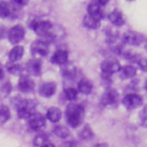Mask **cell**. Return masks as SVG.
I'll return each instance as SVG.
<instances>
[{
	"mask_svg": "<svg viewBox=\"0 0 147 147\" xmlns=\"http://www.w3.org/2000/svg\"><path fill=\"white\" fill-rule=\"evenodd\" d=\"M84 107L80 103H69L65 110L67 122L71 127H77L82 124L84 118Z\"/></svg>",
	"mask_w": 147,
	"mask_h": 147,
	"instance_id": "obj_1",
	"label": "cell"
},
{
	"mask_svg": "<svg viewBox=\"0 0 147 147\" xmlns=\"http://www.w3.org/2000/svg\"><path fill=\"white\" fill-rule=\"evenodd\" d=\"M108 20L116 26H122L125 23V18H124L122 11L118 9H114L113 11H110V14L108 15Z\"/></svg>",
	"mask_w": 147,
	"mask_h": 147,
	"instance_id": "obj_16",
	"label": "cell"
},
{
	"mask_svg": "<svg viewBox=\"0 0 147 147\" xmlns=\"http://www.w3.org/2000/svg\"><path fill=\"white\" fill-rule=\"evenodd\" d=\"M30 26L32 28V30L41 36V37H45L47 34H49V31L53 26V24L49 22V21H46V20H42V21H34L30 24Z\"/></svg>",
	"mask_w": 147,
	"mask_h": 147,
	"instance_id": "obj_4",
	"label": "cell"
},
{
	"mask_svg": "<svg viewBox=\"0 0 147 147\" xmlns=\"http://www.w3.org/2000/svg\"><path fill=\"white\" fill-rule=\"evenodd\" d=\"M67 60H68V52L65 49H57V51H55V53L53 54V56L51 59L52 63L60 64V65H64L67 63Z\"/></svg>",
	"mask_w": 147,
	"mask_h": 147,
	"instance_id": "obj_17",
	"label": "cell"
},
{
	"mask_svg": "<svg viewBox=\"0 0 147 147\" xmlns=\"http://www.w3.org/2000/svg\"><path fill=\"white\" fill-rule=\"evenodd\" d=\"M121 68L122 67H121L119 62L115 59H107V60L102 61L100 64V69H101L103 77H110V75H113L114 72L119 71Z\"/></svg>",
	"mask_w": 147,
	"mask_h": 147,
	"instance_id": "obj_3",
	"label": "cell"
},
{
	"mask_svg": "<svg viewBox=\"0 0 147 147\" xmlns=\"http://www.w3.org/2000/svg\"><path fill=\"white\" fill-rule=\"evenodd\" d=\"M92 83L86 79V78H82L79 82H78V85H77V91L80 92L82 94H85V95H88L91 92H92Z\"/></svg>",
	"mask_w": 147,
	"mask_h": 147,
	"instance_id": "obj_20",
	"label": "cell"
},
{
	"mask_svg": "<svg viewBox=\"0 0 147 147\" xmlns=\"http://www.w3.org/2000/svg\"><path fill=\"white\" fill-rule=\"evenodd\" d=\"M25 70L30 76H40L41 63L38 59H30L25 64Z\"/></svg>",
	"mask_w": 147,
	"mask_h": 147,
	"instance_id": "obj_12",
	"label": "cell"
},
{
	"mask_svg": "<svg viewBox=\"0 0 147 147\" xmlns=\"http://www.w3.org/2000/svg\"><path fill=\"white\" fill-rule=\"evenodd\" d=\"M16 111L20 118H30L36 113V102L32 99H20L16 103Z\"/></svg>",
	"mask_w": 147,
	"mask_h": 147,
	"instance_id": "obj_2",
	"label": "cell"
},
{
	"mask_svg": "<svg viewBox=\"0 0 147 147\" xmlns=\"http://www.w3.org/2000/svg\"><path fill=\"white\" fill-rule=\"evenodd\" d=\"M119 71H121L119 76H121L122 79H129V78H133L136 76L137 68L134 65H132V64H126V65L122 67Z\"/></svg>",
	"mask_w": 147,
	"mask_h": 147,
	"instance_id": "obj_19",
	"label": "cell"
},
{
	"mask_svg": "<svg viewBox=\"0 0 147 147\" xmlns=\"http://www.w3.org/2000/svg\"><path fill=\"white\" fill-rule=\"evenodd\" d=\"M10 118V111L9 108L5 105H0V124L6 123Z\"/></svg>",
	"mask_w": 147,
	"mask_h": 147,
	"instance_id": "obj_26",
	"label": "cell"
},
{
	"mask_svg": "<svg viewBox=\"0 0 147 147\" xmlns=\"http://www.w3.org/2000/svg\"><path fill=\"white\" fill-rule=\"evenodd\" d=\"M93 147H108V145H107L106 142H101V144H96V145H94Z\"/></svg>",
	"mask_w": 147,
	"mask_h": 147,
	"instance_id": "obj_34",
	"label": "cell"
},
{
	"mask_svg": "<svg viewBox=\"0 0 147 147\" xmlns=\"http://www.w3.org/2000/svg\"><path fill=\"white\" fill-rule=\"evenodd\" d=\"M2 90H5V94H8V93L10 92V90H11L10 83H6V84H3V86H2V88H1V91H2Z\"/></svg>",
	"mask_w": 147,
	"mask_h": 147,
	"instance_id": "obj_32",
	"label": "cell"
},
{
	"mask_svg": "<svg viewBox=\"0 0 147 147\" xmlns=\"http://www.w3.org/2000/svg\"><path fill=\"white\" fill-rule=\"evenodd\" d=\"M53 133L55 136H57L59 138L64 139V138H67L69 136V129L67 126H64V125H56L53 129Z\"/></svg>",
	"mask_w": 147,
	"mask_h": 147,
	"instance_id": "obj_23",
	"label": "cell"
},
{
	"mask_svg": "<svg viewBox=\"0 0 147 147\" xmlns=\"http://www.w3.org/2000/svg\"><path fill=\"white\" fill-rule=\"evenodd\" d=\"M77 93H78L77 88H74V87H67L63 92L65 99L69 100V101H74L77 98Z\"/></svg>",
	"mask_w": 147,
	"mask_h": 147,
	"instance_id": "obj_28",
	"label": "cell"
},
{
	"mask_svg": "<svg viewBox=\"0 0 147 147\" xmlns=\"http://www.w3.org/2000/svg\"><path fill=\"white\" fill-rule=\"evenodd\" d=\"M41 147H55V146H54V145H53L52 142H47V144H45V145H42Z\"/></svg>",
	"mask_w": 147,
	"mask_h": 147,
	"instance_id": "obj_36",
	"label": "cell"
},
{
	"mask_svg": "<svg viewBox=\"0 0 147 147\" xmlns=\"http://www.w3.org/2000/svg\"><path fill=\"white\" fill-rule=\"evenodd\" d=\"M24 34H25V31L22 25H18V24L14 25L8 31V40L11 44H17L24 38Z\"/></svg>",
	"mask_w": 147,
	"mask_h": 147,
	"instance_id": "obj_8",
	"label": "cell"
},
{
	"mask_svg": "<svg viewBox=\"0 0 147 147\" xmlns=\"http://www.w3.org/2000/svg\"><path fill=\"white\" fill-rule=\"evenodd\" d=\"M122 41L124 44H127L131 46H138L144 41V36L136 31H127L123 34Z\"/></svg>",
	"mask_w": 147,
	"mask_h": 147,
	"instance_id": "obj_7",
	"label": "cell"
},
{
	"mask_svg": "<svg viewBox=\"0 0 147 147\" xmlns=\"http://www.w3.org/2000/svg\"><path fill=\"white\" fill-rule=\"evenodd\" d=\"M100 102L102 103V106H114L118 102V92L114 88H109L107 90L101 99H100Z\"/></svg>",
	"mask_w": 147,
	"mask_h": 147,
	"instance_id": "obj_10",
	"label": "cell"
},
{
	"mask_svg": "<svg viewBox=\"0 0 147 147\" xmlns=\"http://www.w3.org/2000/svg\"><path fill=\"white\" fill-rule=\"evenodd\" d=\"M83 24L87 28V29H91V30H94V29H98L99 25H100V21H98L96 18L90 16L88 14L84 16L83 18Z\"/></svg>",
	"mask_w": 147,
	"mask_h": 147,
	"instance_id": "obj_22",
	"label": "cell"
},
{
	"mask_svg": "<svg viewBox=\"0 0 147 147\" xmlns=\"http://www.w3.org/2000/svg\"><path fill=\"white\" fill-rule=\"evenodd\" d=\"M3 36H5V28L3 26H0V39L3 38Z\"/></svg>",
	"mask_w": 147,
	"mask_h": 147,
	"instance_id": "obj_33",
	"label": "cell"
},
{
	"mask_svg": "<svg viewBox=\"0 0 147 147\" xmlns=\"http://www.w3.org/2000/svg\"><path fill=\"white\" fill-rule=\"evenodd\" d=\"M13 1H0V17L3 18H13L16 15V8Z\"/></svg>",
	"mask_w": 147,
	"mask_h": 147,
	"instance_id": "obj_9",
	"label": "cell"
},
{
	"mask_svg": "<svg viewBox=\"0 0 147 147\" xmlns=\"http://www.w3.org/2000/svg\"><path fill=\"white\" fill-rule=\"evenodd\" d=\"M79 138L80 139H84V140H90L91 138H93V131L90 127V125H85L79 131Z\"/></svg>",
	"mask_w": 147,
	"mask_h": 147,
	"instance_id": "obj_27",
	"label": "cell"
},
{
	"mask_svg": "<svg viewBox=\"0 0 147 147\" xmlns=\"http://www.w3.org/2000/svg\"><path fill=\"white\" fill-rule=\"evenodd\" d=\"M139 117H140V119H141V123H142V122H145V121L147 119V105H146V106L142 108V110L140 111Z\"/></svg>",
	"mask_w": 147,
	"mask_h": 147,
	"instance_id": "obj_31",
	"label": "cell"
},
{
	"mask_svg": "<svg viewBox=\"0 0 147 147\" xmlns=\"http://www.w3.org/2000/svg\"><path fill=\"white\" fill-rule=\"evenodd\" d=\"M18 90L21 92H24V93H28V92H31L33 88H34V82L32 80V78L30 76H21L20 79H18V85H17Z\"/></svg>",
	"mask_w": 147,
	"mask_h": 147,
	"instance_id": "obj_13",
	"label": "cell"
},
{
	"mask_svg": "<svg viewBox=\"0 0 147 147\" xmlns=\"http://www.w3.org/2000/svg\"><path fill=\"white\" fill-rule=\"evenodd\" d=\"M145 88H146V91H147V80H146V83H145Z\"/></svg>",
	"mask_w": 147,
	"mask_h": 147,
	"instance_id": "obj_38",
	"label": "cell"
},
{
	"mask_svg": "<svg viewBox=\"0 0 147 147\" xmlns=\"http://www.w3.org/2000/svg\"><path fill=\"white\" fill-rule=\"evenodd\" d=\"M46 116H47V119H48V121H51V122H53V123H56V122H59V121L61 119V117H62V111H61V109L57 108V107H51V108H48Z\"/></svg>",
	"mask_w": 147,
	"mask_h": 147,
	"instance_id": "obj_21",
	"label": "cell"
},
{
	"mask_svg": "<svg viewBox=\"0 0 147 147\" xmlns=\"http://www.w3.org/2000/svg\"><path fill=\"white\" fill-rule=\"evenodd\" d=\"M141 124H142V125H144V126H146V127H147V119H146V121H145V122H142V123H141Z\"/></svg>",
	"mask_w": 147,
	"mask_h": 147,
	"instance_id": "obj_37",
	"label": "cell"
},
{
	"mask_svg": "<svg viewBox=\"0 0 147 147\" xmlns=\"http://www.w3.org/2000/svg\"><path fill=\"white\" fill-rule=\"evenodd\" d=\"M29 127L33 131H39L41 130L45 124H46V117L39 113H34L30 118H29Z\"/></svg>",
	"mask_w": 147,
	"mask_h": 147,
	"instance_id": "obj_11",
	"label": "cell"
},
{
	"mask_svg": "<svg viewBox=\"0 0 147 147\" xmlns=\"http://www.w3.org/2000/svg\"><path fill=\"white\" fill-rule=\"evenodd\" d=\"M146 49H147V44H146Z\"/></svg>",
	"mask_w": 147,
	"mask_h": 147,
	"instance_id": "obj_39",
	"label": "cell"
},
{
	"mask_svg": "<svg viewBox=\"0 0 147 147\" xmlns=\"http://www.w3.org/2000/svg\"><path fill=\"white\" fill-rule=\"evenodd\" d=\"M122 102L127 109H136V108L142 106L144 100H142V96L137 93H129L123 98Z\"/></svg>",
	"mask_w": 147,
	"mask_h": 147,
	"instance_id": "obj_5",
	"label": "cell"
},
{
	"mask_svg": "<svg viewBox=\"0 0 147 147\" xmlns=\"http://www.w3.org/2000/svg\"><path fill=\"white\" fill-rule=\"evenodd\" d=\"M87 11H88V15L96 18L98 21H100L102 17H103V11H102V8L101 6L96 2V1H92L88 6H87Z\"/></svg>",
	"mask_w": 147,
	"mask_h": 147,
	"instance_id": "obj_15",
	"label": "cell"
},
{
	"mask_svg": "<svg viewBox=\"0 0 147 147\" xmlns=\"http://www.w3.org/2000/svg\"><path fill=\"white\" fill-rule=\"evenodd\" d=\"M138 65L142 71L147 72V57H140V60L138 61Z\"/></svg>",
	"mask_w": 147,
	"mask_h": 147,
	"instance_id": "obj_30",
	"label": "cell"
},
{
	"mask_svg": "<svg viewBox=\"0 0 147 147\" xmlns=\"http://www.w3.org/2000/svg\"><path fill=\"white\" fill-rule=\"evenodd\" d=\"M47 53H48V45L46 41L39 39L31 44V54L34 56V59L44 57L47 55Z\"/></svg>",
	"mask_w": 147,
	"mask_h": 147,
	"instance_id": "obj_6",
	"label": "cell"
},
{
	"mask_svg": "<svg viewBox=\"0 0 147 147\" xmlns=\"http://www.w3.org/2000/svg\"><path fill=\"white\" fill-rule=\"evenodd\" d=\"M3 76H5V75H3V69H2V65L0 64V79H2Z\"/></svg>",
	"mask_w": 147,
	"mask_h": 147,
	"instance_id": "obj_35",
	"label": "cell"
},
{
	"mask_svg": "<svg viewBox=\"0 0 147 147\" xmlns=\"http://www.w3.org/2000/svg\"><path fill=\"white\" fill-rule=\"evenodd\" d=\"M56 91V84L54 82H45L39 86V94L44 98H51Z\"/></svg>",
	"mask_w": 147,
	"mask_h": 147,
	"instance_id": "obj_14",
	"label": "cell"
},
{
	"mask_svg": "<svg viewBox=\"0 0 147 147\" xmlns=\"http://www.w3.org/2000/svg\"><path fill=\"white\" fill-rule=\"evenodd\" d=\"M48 142V134L47 133H38L33 138V145L36 147H41L42 145Z\"/></svg>",
	"mask_w": 147,
	"mask_h": 147,
	"instance_id": "obj_24",
	"label": "cell"
},
{
	"mask_svg": "<svg viewBox=\"0 0 147 147\" xmlns=\"http://www.w3.org/2000/svg\"><path fill=\"white\" fill-rule=\"evenodd\" d=\"M23 54H24V48H23V46L18 45V46H15L10 49V52L8 54V59H9L10 62L15 63V62H17L18 60H21L23 57Z\"/></svg>",
	"mask_w": 147,
	"mask_h": 147,
	"instance_id": "obj_18",
	"label": "cell"
},
{
	"mask_svg": "<svg viewBox=\"0 0 147 147\" xmlns=\"http://www.w3.org/2000/svg\"><path fill=\"white\" fill-rule=\"evenodd\" d=\"M7 70H8V72L11 74V75H18V74L22 72L23 68H22L21 64L11 63V64H8V65H7Z\"/></svg>",
	"mask_w": 147,
	"mask_h": 147,
	"instance_id": "obj_29",
	"label": "cell"
},
{
	"mask_svg": "<svg viewBox=\"0 0 147 147\" xmlns=\"http://www.w3.org/2000/svg\"><path fill=\"white\" fill-rule=\"evenodd\" d=\"M76 74H77V69L72 65H67V67H62V75L63 77L65 78H75L76 77Z\"/></svg>",
	"mask_w": 147,
	"mask_h": 147,
	"instance_id": "obj_25",
	"label": "cell"
}]
</instances>
